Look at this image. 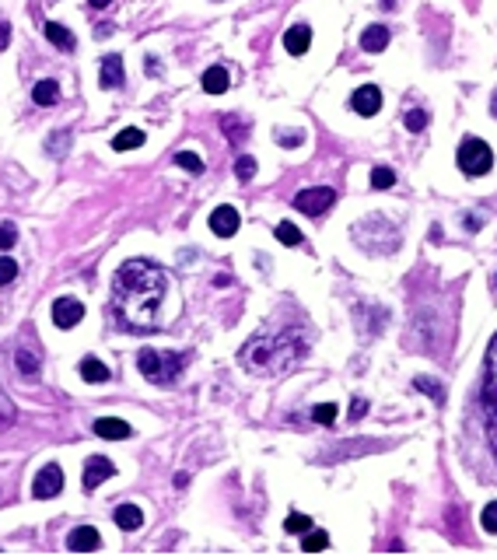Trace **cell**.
Instances as JSON below:
<instances>
[{
	"label": "cell",
	"mask_w": 497,
	"mask_h": 560,
	"mask_svg": "<svg viewBox=\"0 0 497 560\" xmlns=\"http://www.w3.org/2000/svg\"><path fill=\"white\" fill-rule=\"evenodd\" d=\"M172 277L151 259H126L112 274V312L130 330H158Z\"/></svg>",
	"instance_id": "obj_1"
},
{
	"label": "cell",
	"mask_w": 497,
	"mask_h": 560,
	"mask_svg": "<svg viewBox=\"0 0 497 560\" xmlns=\"http://www.w3.org/2000/svg\"><path fill=\"white\" fill-rule=\"evenodd\" d=\"M308 350V333L305 330H287V333H274V336H256L249 340L242 350H238V361L245 371L252 375H284L291 371Z\"/></svg>",
	"instance_id": "obj_2"
},
{
	"label": "cell",
	"mask_w": 497,
	"mask_h": 560,
	"mask_svg": "<svg viewBox=\"0 0 497 560\" xmlns=\"http://www.w3.org/2000/svg\"><path fill=\"white\" fill-rule=\"evenodd\" d=\"M137 368H140V375L147 379V382H155V386H165L172 382L179 371H182V354H172V350H155V347H144L140 354H137Z\"/></svg>",
	"instance_id": "obj_3"
},
{
	"label": "cell",
	"mask_w": 497,
	"mask_h": 560,
	"mask_svg": "<svg viewBox=\"0 0 497 560\" xmlns=\"http://www.w3.org/2000/svg\"><path fill=\"white\" fill-rule=\"evenodd\" d=\"M455 162L462 168V175H487L491 168H494V151L487 147V140H480V137H466L462 144H459V155H455Z\"/></svg>",
	"instance_id": "obj_4"
},
{
	"label": "cell",
	"mask_w": 497,
	"mask_h": 560,
	"mask_svg": "<svg viewBox=\"0 0 497 560\" xmlns=\"http://www.w3.org/2000/svg\"><path fill=\"white\" fill-rule=\"evenodd\" d=\"M333 203H336V193H333L330 186L301 189V193L294 196V211H301V214H308V218H323Z\"/></svg>",
	"instance_id": "obj_5"
},
{
	"label": "cell",
	"mask_w": 497,
	"mask_h": 560,
	"mask_svg": "<svg viewBox=\"0 0 497 560\" xmlns=\"http://www.w3.org/2000/svg\"><path fill=\"white\" fill-rule=\"evenodd\" d=\"M480 399H484L487 417H497V333H494V340H491V347H487V368H484Z\"/></svg>",
	"instance_id": "obj_6"
},
{
	"label": "cell",
	"mask_w": 497,
	"mask_h": 560,
	"mask_svg": "<svg viewBox=\"0 0 497 560\" xmlns=\"http://www.w3.org/2000/svg\"><path fill=\"white\" fill-rule=\"evenodd\" d=\"M60 491H63V469L60 466H43L35 483H32V498L46 501V498H56Z\"/></svg>",
	"instance_id": "obj_7"
},
{
	"label": "cell",
	"mask_w": 497,
	"mask_h": 560,
	"mask_svg": "<svg viewBox=\"0 0 497 560\" xmlns=\"http://www.w3.org/2000/svg\"><path fill=\"white\" fill-rule=\"evenodd\" d=\"M350 109L357 112V116H364V119H372L375 112L382 109V91H379V84H361V88L350 95Z\"/></svg>",
	"instance_id": "obj_8"
},
{
	"label": "cell",
	"mask_w": 497,
	"mask_h": 560,
	"mask_svg": "<svg viewBox=\"0 0 497 560\" xmlns=\"http://www.w3.org/2000/svg\"><path fill=\"white\" fill-rule=\"evenodd\" d=\"M84 319V305L77 298H56L53 301V323L60 330H74Z\"/></svg>",
	"instance_id": "obj_9"
},
{
	"label": "cell",
	"mask_w": 497,
	"mask_h": 560,
	"mask_svg": "<svg viewBox=\"0 0 497 560\" xmlns=\"http://www.w3.org/2000/svg\"><path fill=\"white\" fill-rule=\"evenodd\" d=\"M109 476H116V466H112L106 455H91V459L84 462V487H88V491L102 487Z\"/></svg>",
	"instance_id": "obj_10"
},
{
	"label": "cell",
	"mask_w": 497,
	"mask_h": 560,
	"mask_svg": "<svg viewBox=\"0 0 497 560\" xmlns=\"http://www.w3.org/2000/svg\"><path fill=\"white\" fill-rule=\"evenodd\" d=\"M211 231H214L218 238H231V235L238 231V211H235L231 203H221V207L211 214Z\"/></svg>",
	"instance_id": "obj_11"
},
{
	"label": "cell",
	"mask_w": 497,
	"mask_h": 560,
	"mask_svg": "<svg viewBox=\"0 0 497 560\" xmlns=\"http://www.w3.org/2000/svg\"><path fill=\"white\" fill-rule=\"evenodd\" d=\"M95 435H99V438H109V442H126V438L133 435V427H130L126 420H119V417H99V420H95Z\"/></svg>",
	"instance_id": "obj_12"
},
{
	"label": "cell",
	"mask_w": 497,
	"mask_h": 560,
	"mask_svg": "<svg viewBox=\"0 0 497 560\" xmlns=\"http://www.w3.org/2000/svg\"><path fill=\"white\" fill-rule=\"evenodd\" d=\"M312 46V28L308 25H294L284 32V50L291 56H305V50Z\"/></svg>",
	"instance_id": "obj_13"
},
{
	"label": "cell",
	"mask_w": 497,
	"mask_h": 560,
	"mask_svg": "<svg viewBox=\"0 0 497 560\" xmlns=\"http://www.w3.org/2000/svg\"><path fill=\"white\" fill-rule=\"evenodd\" d=\"M67 547H70L74 554H77V550H84V554H88V550H99V547H102V539H99V532H95L91 525H77V529L70 532Z\"/></svg>",
	"instance_id": "obj_14"
},
{
	"label": "cell",
	"mask_w": 497,
	"mask_h": 560,
	"mask_svg": "<svg viewBox=\"0 0 497 560\" xmlns=\"http://www.w3.org/2000/svg\"><path fill=\"white\" fill-rule=\"evenodd\" d=\"M228 81H231V77H228V70H224L221 63H218V67H207V70H203V77H200V84H203V91H207V95H224V91L231 88Z\"/></svg>",
	"instance_id": "obj_15"
},
{
	"label": "cell",
	"mask_w": 497,
	"mask_h": 560,
	"mask_svg": "<svg viewBox=\"0 0 497 560\" xmlns=\"http://www.w3.org/2000/svg\"><path fill=\"white\" fill-rule=\"evenodd\" d=\"M112 518H116V525H119L123 532H137V529L144 525V511H140L137 504H119Z\"/></svg>",
	"instance_id": "obj_16"
},
{
	"label": "cell",
	"mask_w": 497,
	"mask_h": 560,
	"mask_svg": "<svg viewBox=\"0 0 497 560\" xmlns=\"http://www.w3.org/2000/svg\"><path fill=\"white\" fill-rule=\"evenodd\" d=\"M386 46H389V28L386 25H372V28L361 32V50H364V53H382Z\"/></svg>",
	"instance_id": "obj_17"
},
{
	"label": "cell",
	"mask_w": 497,
	"mask_h": 560,
	"mask_svg": "<svg viewBox=\"0 0 497 560\" xmlns=\"http://www.w3.org/2000/svg\"><path fill=\"white\" fill-rule=\"evenodd\" d=\"M81 379H84V382H91V386L109 382V364H102L95 354H88V357L81 361Z\"/></svg>",
	"instance_id": "obj_18"
},
{
	"label": "cell",
	"mask_w": 497,
	"mask_h": 560,
	"mask_svg": "<svg viewBox=\"0 0 497 560\" xmlns=\"http://www.w3.org/2000/svg\"><path fill=\"white\" fill-rule=\"evenodd\" d=\"M102 88H123V60L116 53L102 60Z\"/></svg>",
	"instance_id": "obj_19"
},
{
	"label": "cell",
	"mask_w": 497,
	"mask_h": 560,
	"mask_svg": "<svg viewBox=\"0 0 497 560\" xmlns=\"http://www.w3.org/2000/svg\"><path fill=\"white\" fill-rule=\"evenodd\" d=\"M46 39L53 43L56 50H74V32L60 21H46Z\"/></svg>",
	"instance_id": "obj_20"
},
{
	"label": "cell",
	"mask_w": 497,
	"mask_h": 560,
	"mask_svg": "<svg viewBox=\"0 0 497 560\" xmlns=\"http://www.w3.org/2000/svg\"><path fill=\"white\" fill-rule=\"evenodd\" d=\"M147 137H144V130H137V126H126V130H119L116 133V140H112V147L116 151H133V147H140Z\"/></svg>",
	"instance_id": "obj_21"
},
{
	"label": "cell",
	"mask_w": 497,
	"mask_h": 560,
	"mask_svg": "<svg viewBox=\"0 0 497 560\" xmlns=\"http://www.w3.org/2000/svg\"><path fill=\"white\" fill-rule=\"evenodd\" d=\"M56 99H60V88H56V81H50V77L32 88V102H35V106H56Z\"/></svg>",
	"instance_id": "obj_22"
},
{
	"label": "cell",
	"mask_w": 497,
	"mask_h": 560,
	"mask_svg": "<svg viewBox=\"0 0 497 560\" xmlns=\"http://www.w3.org/2000/svg\"><path fill=\"white\" fill-rule=\"evenodd\" d=\"M413 389L428 392V396H431V399H435L438 406L445 403V389H442V382H438V379H431V375H417V379H413Z\"/></svg>",
	"instance_id": "obj_23"
},
{
	"label": "cell",
	"mask_w": 497,
	"mask_h": 560,
	"mask_svg": "<svg viewBox=\"0 0 497 560\" xmlns=\"http://www.w3.org/2000/svg\"><path fill=\"white\" fill-rule=\"evenodd\" d=\"M14 364H18V371H21L25 379H35V375H39V357H35L32 350H18V354H14Z\"/></svg>",
	"instance_id": "obj_24"
},
{
	"label": "cell",
	"mask_w": 497,
	"mask_h": 560,
	"mask_svg": "<svg viewBox=\"0 0 497 560\" xmlns=\"http://www.w3.org/2000/svg\"><path fill=\"white\" fill-rule=\"evenodd\" d=\"M308 529H312V518L301 515V511H291V515L284 518V532H291V536H305Z\"/></svg>",
	"instance_id": "obj_25"
},
{
	"label": "cell",
	"mask_w": 497,
	"mask_h": 560,
	"mask_svg": "<svg viewBox=\"0 0 497 560\" xmlns=\"http://www.w3.org/2000/svg\"><path fill=\"white\" fill-rule=\"evenodd\" d=\"M336 417H340V406H336V403H319V406H312V420L323 424V427L336 424Z\"/></svg>",
	"instance_id": "obj_26"
},
{
	"label": "cell",
	"mask_w": 497,
	"mask_h": 560,
	"mask_svg": "<svg viewBox=\"0 0 497 560\" xmlns=\"http://www.w3.org/2000/svg\"><path fill=\"white\" fill-rule=\"evenodd\" d=\"M274 235H277V242H284V245H301V231L291 221H280L274 228Z\"/></svg>",
	"instance_id": "obj_27"
},
{
	"label": "cell",
	"mask_w": 497,
	"mask_h": 560,
	"mask_svg": "<svg viewBox=\"0 0 497 560\" xmlns=\"http://www.w3.org/2000/svg\"><path fill=\"white\" fill-rule=\"evenodd\" d=\"M221 126L228 130V137H231V144H238L245 133H249V123H238L235 116H221Z\"/></svg>",
	"instance_id": "obj_28"
},
{
	"label": "cell",
	"mask_w": 497,
	"mask_h": 560,
	"mask_svg": "<svg viewBox=\"0 0 497 560\" xmlns=\"http://www.w3.org/2000/svg\"><path fill=\"white\" fill-rule=\"evenodd\" d=\"M392 182H396V172L386 165L372 168V189H392Z\"/></svg>",
	"instance_id": "obj_29"
},
{
	"label": "cell",
	"mask_w": 497,
	"mask_h": 560,
	"mask_svg": "<svg viewBox=\"0 0 497 560\" xmlns=\"http://www.w3.org/2000/svg\"><path fill=\"white\" fill-rule=\"evenodd\" d=\"M175 165H182L186 172H193V175H200V172H203V162H200L193 151H179V155H175Z\"/></svg>",
	"instance_id": "obj_30"
},
{
	"label": "cell",
	"mask_w": 497,
	"mask_h": 560,
	"mask_svg": "<svg viewBox=\"0 0 497 560\" xmlns=\"http://www.w3.org/2000/svg\"><path fill=\"white\" fill-rule=\"evenodd\" d=\"M14 417H18L14 403L7 399V392L0 389V427H11V424H14Z\"/></svg>",
	"instance_id": "obj_31"
},
{
	"label": "cell",
	"mask_w": 497,
	"mask_h": 560,
	"mask_svg": "<svg viewBox=\"0 0 497 560\" xmlns=\"http://www.w3.org/2000/svg\"><path fill=\"white\" fill-rule=\"evenodd\" d=\"M403 123H406V130H410V133H420V130L428 126V112H424V109H410Z\"/></svg>",
	"instance_id": "obj_32"
},
{
	"label": "cell",
	"mask_w": 497,
	"mask_h": 560,
	"mask_svg": "<svg viewBox=\"0 0 497 560\" xmlns=\"http://www.w3.org/2000/svg\"><path fill=\"white\" fill-rule=\"evenodd\" d=\"M301 547H305L308 554L326 550V547H330V536H326V532H312V536H305V539H301Z\"/></svg>",
	"instance_id": "obj_33"
},
{
	"label": "cell",
	"mask_w": 497,
	"mask_h": 560,
	"mask_svg": "<svg viewBox=\"0 0 497 560\" xmlns=\"http://www.w3.org/2000/svg\"><path fill=\"white\" fill-rule=\"evenodd\" d=\"M14 277H18V263H14L11 256H0V287L11 284Z\"/></svg>",
	"instance_id": "obj_34"
},
{
	"label": "cell",
	"mask_w": 497,
	"mask_h": 560,
	"mask_svg": "<svg viewBox=\"0 0 497 560\" xmlns=\"http://www.w3.org/2000/svg\"><path fill=\"white\" fill-rule=\"evenodd\" d=\"M277 140H280L284 147H301L305 133H301V130H280V133H277Z\"/></svg>",
	"instance_id": "obj_35"
},
{
	"label": "cell",
	"mask_w": 497,
	"mask_h": 560,
	"mask_svg": "<svg viewBox=\"0 0 497 560\" xmlns=\"http://www.w3.org/2000/svg\"><path fill=\"white\" fill-rule=\"evenodd\" d=\"M18 242V228L14 224H0V252H7Z\"/></svg>",
	"instance_id": "obj_36"
},
{
	"label": "cell",
	"mask_w": 497,
	"mask_h": 560,
	"mask_svg": "<svg viewBox=\"0 0 497 560\" xmlns=\"http://www.w3.org/2000/svg\"><path fill=\"white\" fill-rule=\"evenodd\" d=\"M480 525L487 529V532H497V501H491L484 508V515H480Z\"/></svg>",
	"instance_id": "obj_37"
},
{
	"label": "cell",
	"mask_w": 497,
	"mask_h": 560,
	"mask_svg": "<svg viewBox=\"0 0 497 560\" xmlns=\"http://www.w3.org/2000/svg\"><path fill=\"white\" fill-rule=\"evenodd\" d=\"M67 144H70V133L63 130V133H56V137H50L46 151H50V155H63V151H67Z\"/></svg>",
	"instance_id": "obj_38"
},
{
	"label": "cell",
	"mask_w": 497,
	"mask_h": 560,
	"mask_svg": "<svg viewBox=\"0 0 497 560\" xmlns=\"http://www.w3.org/2000/svg\"><path fill=\"white\" fill-rule=\"evenodd\" d=\"M235 175H238L242 182L252 179V175H256V162H252V158H238V162H235Z\"/></svg>",
	"instance_id": "obj_39"
},
{
	"label": "cell",
	"mask_w": 497,
	"mask_h": 560,
	"mask_svg": "<svg viewBox=\"0 0 497 560\" xmlns=\"http://www.w3.org/2000/svg\"><path fill=\"white\" fill-rule=\"evenodd\" d=\"M364 413H368V399H361V396H357V399L350 403V420H361Z\"/></svg>",
	"instance_id": "obj_40"
},
{
	"label": "cell",
	"mask_w": 497,
	"mask_h": 560,
	"mask_svg": "<svg viewBox=\"0 0 497 560\" xmlns=\"http://www.w3.org/2000/svg\"><path fill=\"white\" fill-rule=\"evenodd\" d=\"M7 43H11V28L0 21V50H7Z\"/></svg>",
	"instance_id": "obj_41"
},
{
	"label": "cell",
	"mask_w": 497,
	"mask_h": 560,
	"mask_svg": "<svg viewBox=\"0 0 497 560\" xmlns=\"http://www.w3.org/2000/svg\"><path fill=\"white\" fill-rule=\"evenodd\" d=\"M491 448H494V459H497V417H491Z\"/></svg>",
	"instance_id": "obj_42"
},
{
	"label": "cell",
	"mask_w": 497,
	"mask_h": 560,
	"mask_svg": "<svg viewBox=\"0 0 497 560\" xmlns=\"http://www.w3.org/2000/svg\"><path fill=\"white\" fill-rule=\"evenodd\" d=\"M466 231H480V218H466Z\"/></svg>",
	"instance_id": "obj_43"
},
{
	"label": "cell",
	"mask_w": 497,
	"mask_h": 560,
	"mask_svg": "<svg viewBox=\"0 0 497 560\" xmlns=\"http://www.w3.org/2000/svg\"><path fill=\"white\" fill-rule=\"evenodd\" d=\"M186 483H189V473H179V476H175V487H179V491H182V487H186Z\"/></svg>",
	"instance_id": "obj_44"
},
{
	"label": "cell",
	"mask_w": 497,
	"mask_h": 560,
	"mask_svg": "<svg viewBox=\"0 0 497 560\" xmlns=\"http://www.w3.org/2000/svg\"><path fill=\"white\" fill-rule=\"evenodd\" d=\"M491 116L497 119V91H494V99H491Z\"/></svg>",
	"instance_id": "obj_45"
},
{
	"label": "cell",
	"mask_w": 497,
	"mask_h": 560,
	"mask_svg": "<svg viewBox=\"0 0 497 560\" xmlns=\"http://www.w3.org/2000/svg\"><path fill=\"white\" fill-rule=\"evenodd\" d=\"M112 0H91V7H109Z\"/></svg>",
	"instance_id": "obj_46"
}]
</instances>
